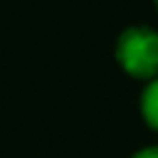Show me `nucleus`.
I'll list each match as a JSON object with an SVG mask.
<instances>
[{
  "label": "nucleus",
  "instance_id": "nucleus-2",
  "mask_svg": "<svg viewBox=\"0 0 158 158\" xmlns=\"http://www.w3.org/2000/svg\"><path fill=\"white\" fill-rule=\"evenodd\" d=\"M141 116L151 128L158 131V77L151 79L141 94Z\"/></svg>",
  "mask_w": 158,
  "mask_h": 158
},
{
  "label": "nucleus",
  "instance_id": "nucleus-4",
  "mask_svg": "<svg viewBox=\"0 0 158 158\" xmlns=\"http://www.w3.org/2000/svg\"><path fill=\"white\" fill-rule=\"evenodd\" d=\"M156 7H158V0H156Z\"/></svg>",
  "mask_w": 158,
  "mask_h": 158
},
{
  "label": "nucleus",
  "instance_id": "nucleus-3",
  "mask_svg": "<svg viewBox=\"0 0 158 158\" xmlns=\"http://www.w3.org/2000/svg\"><path fill=\"white\" fill-rule=\"evenodd\" d=\"M131 158H158V146H146V148L136 151Z\"/></svg>",
  "mask_w": 158,
  "mask_h": 158
},
{
  "label": "nucleus",
  "instance_id": "nucleus-1",
  "mask_svg": "<svg viewBox=\"0 0 158 158\" xmlns=\"http://www.w3.org/2000/svg\"><path fill=\"white\" fill-rule=\"evenodd\" d=\"M116 59L121 69L136 79L158 77V30L146 25L126 27L116 40Z\"/></svg>",
  "mask_w": 158,
  "mask_h": 158
}]
</instances>
